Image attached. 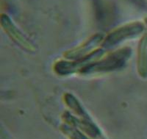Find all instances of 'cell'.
Instances as JSON below:
<instances>
[{
    "label": "cell",
    "instance_id": "7a4b0ae2",
    "mask_svg": "<svg viewBox=\"0 0 147 139\" xmlns=\"http://www.w3.org/2000/svg\"><path fill=\"white\" fill-rule=\"evenodd\" d=\"M1 22L3 28L5 31H7L8 34H10L14 40H17V43L20 44H24L23 46H28L30 48H31V46L28 42L25 40L24 35L19 32V30L17 29L16 27L13 24V23L11 22L10 19L7 15H2L1 17Z\"/></svg>",
    "mask_w": 147,
    "mask_h": 139
},
{
    "label": "cell",
    "instance_id": "6da1fadb",
    "mask_svg": "<svg viewBox=\"0 0 147 139\" xmlns=\"http://www.w3.org/2000/svg\"><path fill=\"white\" fill-rule=\"evenodd\" d=\"M143 30H144V26L140 23H132L121 27L120 29L109 35L107 38V47L113 46L115 43L119 42L124 38L138 35L140 32H142Z\"/></svg>",
    "mask_w": 147,
    "mask_h": 139
}]
</instances>
